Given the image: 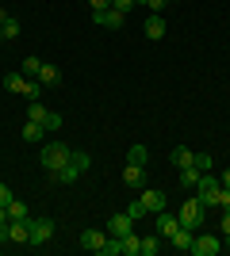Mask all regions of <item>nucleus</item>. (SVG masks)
<instances>
[{"label": "nucleus", "mask_w": 230, "mask_h": 256, "mask_svg": "<svg viewBox=\"0 0 230 256\" xmlns=\"http://www.w3.org/2000/svg\"><path fill=\"white\" fill-rule=\"evenodd\" d=\"M69 157H73V150L69 146H62V142H46L43 153H39V160H43V168L54 176V172H62L69 164Z\"/></svg>", "instance_id": "1"}, {"label": "nucleus", "mask_w": 230, "mask_h": 256, "mask_svg": "<svg viewBox=\"0 0 230 256\" xmlns=\"http://www.w3.org/2000/svg\"><path fill=\"white\" fill-rule=\"evenodd\" d=\"M88 168H92V157H88V153H81V150H73L69 164H66L62 172H54V184H77Z\"/></svg>", "instance_id": "2"}, {"label": "nucleus", "mask_w": 230, "mask_h": 256, "mask_svg": "<svg viewBox=\"0 0 230 256\" xmlns=\"http://www.w3.org/2000/svg\"><path fill=\"white\" fill-rule=\"evenodd\" d=\"M219 188H222V184L215 180L211 172H203V176L196 180V199H199L203 206H219Z\"/></svg>", "instance_id": "3"}, {"label": "nucleus", "mask_w": 230, "mask_h": 256, "mask_svg": "<svg viewBox=\"0 0 230 256\" xmlns=\"http://www.w3.org/2000/svg\"><path fill=\"white\" fill-rule=\"evenodd\" d=\"M203 214H207V206L199 203V199H188L176 218H180V226H188V230H199V226H203Z\"/></svg>", "instance_id": "4"}, {"label": "nucleus", "mask_w": 230, "mask_h": 256, "mask_svg": "<svg viewBox=\"0 0 230 256\" xmlns=\"http://www.w3.org/2000/svg\"><path fill=\"white\" fill-rule=\"evenodd\" d=\"M54 241V218H31V245H50Z\"/></svg>", "instance_id": "5"}, {"label": "nucleus", "mask_w": 230, "mask_h": 256, "mask_svg": "<svg viewBox=\"0 0 230 256\" xmlns=\"http://www.w3.org/2000/svg\"><path fill=\"white\" fill-rule=\"evenodd\" d=\"M127 234H134V218L127 210L111 214V218H108V237H127Z\"/></svg>", "instance_id": "6"}, {"label": "nucleus", "mask_w": 230, "mask_h": 256, "mask_svg": "<svg viewBox=\"0 0 230 256\" xmlns=\"http://www.w3.org/2000/svg\"><path fill=\"white\" fill-rule=\"evenodd\" d=\"M222 248L219 237H211V234H196V241H192V248L188 252H196V256H215Z\"/></svg>", "instance_id": "7"}, {"label": "nucleus", "mask_w": 230, "mask_h": 256, "mask_svg": "<svg viewBox=\"0 0 230 256\" xmlns=\"http://www.w3.org/2000/svg\"><path fill=\"white\" fill-rule=\"evenodd\" d=\"M92 23H96V27H111V31H119L123 23H127V16L115 12V8H108V12H92Z\"/></svg>", "instance_id": "8"}, {"label": "nucleus", "mask_w": 230, "mask_h": 256, "mask_svg": "<svg viewBox=\"0 0 230 256\" xmlns=\"http://www.w3.org/2000/svg\"><path fill=\"white\" fill-rule=\"evenodd\" d=\"M138 199H142V206H146L150 214H161V210H165V203H169V199H165V192H157V188H146Z\"/></svg>", "instance_id": "9"}, {"label": "nucleus", "mask_w": 230, "mask_h": 256, "mask_svg": "<svg viewBox=\"0 0 230 256\" xmlns=\"http://www.w3.org/2000/svg\"><path fill=\"white\" fill-rule=\"evenodd\" d=\"M8 241L31 245V218H27V222H8Z\"/></svg>", "instance_id": "10"}, {"label": "nucleus", "mask_w": 230, "mask_h": 256, "mask_svg": "<svg viewBox=\"0 0 230 256\" xmlns=\"http://www.w3.org/2000/svg\"><path fill=\"white\" fill-rule=\"evenodd\" d=\"M104 241H108V230H85V234H81V245H85L88 252H100Z\"/></svg>", "instance_id": "11"}, {"label": "nucleus", "mask_w": 230, "mask_h": 256, "mask_svg": "<svg viewBox=\"0 0 230 256\" xmlns=\"http://www.w3.org/2000/svg\"><path fill=\"white\" fill-rule=\"evenodd\" d=\"M169 241H173V248H176V252H188V248H192V241H196V230L180 226V230H176V234L169 237Z\"/></svg>", "instance_id": "12"}, {"label": "nucleus", "mask_w": 230, "mask_h": 256, "mask_svg": "<svg viewBox=\"0 0 230 256\" xmlns=\"http://www.w3.org/2000/svg\"><path fill=\"white\" fill-rule=\"evenodd\" d=\"M123 184L127 188H146V168L142 164H127L123 168Z\"/></svg>", "instance_id": "13"}, {"label": "nucleus", "mask_w": 230, "mask_h": 256, "mask_svg": "<svg viewBox=\"0 0 230 256\" xmlns=\"http://www.w3.org/2000/svg\"><path fill=\"white\" fill-rule=\"evenodd\" d=\"M39 84H43V88H58V84H62V69L43 62V69H39Z\"/></svg>", "instance_id": "14"}, {"label": "nucleus", "mask_w": 230, "mask_h": 256, "mask_svg": "<svg viewBox=\"0 0 230 256\" xmlns=\"http://www.w3.org/2000/svg\"><path fill=\"white\" fill-rule=\"evenodd\" d=\"M146 38H150V42H157V38H165V20L161 16H157V12H150V20H146Z\"/></svg>", "instance_id": "15"}, {"label": "nucleus", "mask_w": 230, "mask_h": 256, "mask_svg": "<svg viewBox=\"0 0 230 256\" xmlns=\"http://www.w3.org/2000/svg\"><path fill=\"white\" fill-rule=\"evenodd\" d=\"M176 230H180V218H176V214H157V234L161 237H173Z\"/></svg>", "instance_id": "16"}, {"label": "nucleus", "mask_w": 230, "mask_h": 256, "mask_svg": "<svg viewBox=\"0 0 230 256\" xmlns=\"http://www.w3.org/2000/svg\"><path fill=\"white\" fill-rule=\"evenodd\" d=\"M43 134H46V126H43V122H31V118L23 122V142H31V146H39V142H43Z\"/></svg>", "instance_id": "17"}, {"label": "nucleus", "mask_w": 230, "mask_h": 256, "mask_svg": "<svg viewBox=\"0 0 230 256\" xmlns=\"http://www.w3.org/2000/svg\"><path fill=\"white\" fill-rule=\"evenodd\" d=\"M4 88H8V92H16V96H23L27 76H23V73H8V76H4Z\"/></svg>", "instance_id": "18"}, {"label": "nucleus", "mask_w": 230, "mask_h": 256, "mask_svg": "<svg viewBox=\"0 0 230 256\" xmlns=\"http://www.w3.org/2000/svg\"><path fill=\"white\" fill-rule=\"evenodd\" d=\"M127 164H150V153H146V146H131V150H127Z\"/></svg>", "instance_id": "19"}, {"label": "nucleus", "mask_w": 230, "mask_h": 256, "mask_svg": "<svg viewBox=\"0 0 230 256\" xmlns=\"http://www.w3.org/2000/svg\"><path fill=\"white\" fill-rule=\"evenodd\" d=\"M199 176H203V172H199L196 164H184V168H180V188H196Z\"/></svg>", "instance_id": "20"}, {"label": "nucleus", "mask_w": 230, "mask_h": 256, "mask_svg": "<svg viewBox=\"0 0 230 256\" xmlns=\"http://www.w3.org/2000/svg\"><path fill=\"white\" fill-rule=\"evenodd\" d=\"M138 252H142V237L127 234V237H123V256H138Z\"/></svg>", "instance_id": "21"}, {"label": "nucleus", "mask_w": 230, "mask_h": 256, "mask_svg": "<svg viewBox=\"0 0 230 256\" xmlns=\"http://www.w3.org/2000/svg\"><path fill=\"white\" fill-rule=\"evenodd\" d=\"M27 218H31L27 206H23L20 199H12V203H8V222H27Z\"/></svg>", "instance_id": "22"}, {"label": "nucleus", "mask_w": 230, "mask_h": 256, "mask_svg": "<svg viewBox=\"0 0 230 256\" xmlns=\"http://www.w3.org/2000/svg\"><path fill=\"white\" fill-rule=\"evenodd\" d=\"M27 118H31V122H43V118H46L43 100H27Z\"/></svg>", "instance_id": "23"}, {"label": "nucleus", "mask_w": 230, "mask_h": 256, "mask_svg": "<svg viewBox=\"0 0 230 256\" xmlns=\"http://www.w3.org/2000/svg\"><path fill=\"white\" fill-rule=\"evenodd\" d=\"M192 157H196V153L188 150V146H176V150H173V164H176V168H184V164H192Z\"/></svg>", "instance_id": "24"}, {"label": "nucleus", "mask_w": 230, "mask_h": 256, "mask_svg": "<svg viewBox=\"0 0 230 256\" xmlns=\"http://www.w3.org/2000/svg\"><path fill=\"white\" fill-rule=\"evenodd\" d=\"M39 69H43V58H23V76L39 80Z\"/></svg>", "instance_id": "25"}, {"label": "nucleus", "mask_w": 230, "mask_h": 256, "mask_svg": "<svg viewBox=\"0 0 230 256\" xmlns=\"http://www.w3.org/2000/svg\"><path fill=\"white\" fill-rule=\"evenodd\" d=\"M100 252H104V256H123V237H108Z\"/></svg>", "instance_id": "26"}, {"label": "nucleus", "mask_w": 230, "mask_h": 256, "mask_svg": "<svg viewBox=\"0 0 230 256\" xmlns=\"http://www.w3.org/2000/svg\"><path fill=\"white\" fill-rule=\"evenodd\" d=\"M157 248H161V234L157 237H142V252L138 256H157Z\"/></svg>", "instance_id": "27"}, {"label": "nucleus", "mask_w": 230, "mask_h": 256, "mask_svg": "<svg viewBox=\"0 0 230 256\" xmlns=\"http://www.w3.org/2000/svg\"><path fill=\"white\" fill-rule=\"evenodd\" d=\"M192 164H196L199 172H211V164H215V160H211V153H196V157H192Z\"/></svg>", "instance_id": "28"}, {"label": "nucleus", "mask_w": 230, "mask_h": 256, "mask_svg": "<svg viewBox=\"0 0 230 256\" xmlns=\"http://www.w3.org/2000/svg\"><path fill=\"white\" fill-rule=\"evenodd\" d=\"M43 126H46V130H58V126H62V115H58V111H46Z\"/></svg>", "instance_id": "29"}, {"label": "nucleus", "mask_w": 230, "mask_h": 256, "mask_svg": "<svg viewBox=\"0 0 230 256\" xmlns=\"http://www.w3.org/2000/svg\"><path fill=\"white\" fill-rule=\"evenodd\" d=\"M127 214H131L134 222H138V218H146V206H142V199H134V203L127 206Z\"/></svg>", "instance_id": "30"}, {"label": "nucleus", "mask_w": 230, "mask_h": 256, "mask_svg": "<svg viewBox=\"0 0 230 256\" xmlns=\"http://www.w3.org/2000/svg\"><path fill=\"white\" fill-rule=\"evenodd\" d=\"M0 31H4V38H16V34H20V20H8Z\"/></svg>", "instance_id": "31"}, {"label": "nucleus", "mask_w": 230, "mask_h": 256, "mask_svg": "<svg viewBox=\"0 0 230 256\" xmlns=\"http://www.w3.org/2000/svg\"><path fill=\"white\" fill-rule=\"evenodd\" d=\"M0 241H8V206H0Z\"/></svg>", "instance_id": "32"}, {"label": "nucleus", "mask_w": 230, "mask_h": 256, "mask_svg": "<svg viewBox=\"0 0 230 256\" xmlns=\"http://www.w3.org/2000/svg\"><path fill=\"white\" fill-rule=\"evenodd\" d=\"M134 4H138V0H111V8H115V12H123V16H127V12H131Z\"/></svg>", "instance_id": "33"}, {"label": "nucleus", "mask_w": 230, "mask_h": 256, "mask_svg": "<svg viewBox=\"0 0 230 256\" xmlns=\"http://www.w3.org/2000/svg\"><path fill=\"white\" fill-rule=\"evenodd\" d=\"M12 199H16V195H12V188H8V184H0V206H8Z\"/></svg>", "instance_id": "34"}, {"label": "nucleus", "mask_w": 230, "mask_h": 256, "mask_svg": "<svg viewBox=\"0 0 230 256\" xmlns=\"http://www.w3.org/2000/svg\"><path fill=\"white\" fill-rule=\"evenodd\" d=\"M85 4H88L92 12H108V8H111V0H85Z\"/></svg>", "instance_id": "35"}, {"label": "nucleus", "mask_w": 230, "mask_h": 256, "mask_svg": "<svg viewBox=\"0 0 230 256\" xmlns=\"http://www.w3.org/2000/svg\"><path fill=\"white\" fill-rule=\"evenodd\" d=\"M165 4H169V0H146V8H150V12H161Z\"/></svg>", "instance_id": "36"}, {"label": "nucleus", "mask_w": 230, "mask_h": 256, "mask_svg": "<svg viewBox=\"0 0 230 256\" xmlns=\"http://www.w3.org/2000/svg\"><path fill=\"white\" fill-rule=\"evenodd\" d=\"M219 226H222V237H230V214H226V210H222V222H219Z\"/></svg>", "instance_id": "37"}, {"label": "nucleus", "mask_w": 230, "mask_h": 256, "mask_svg": "<svg viewBox=\"0 0 230 256\" xmlns=\"http://www.w3.org/2000/svg\"><path fill=\"white\" fill-rule=\"evenodd\" d=\"M219 184H222V188H230V168L222 172V180H219Z\"/></svg>", "instance_id": "38"}, {"label": "nucleus", "mask_w": 230, "mask_h": 256, "mask_svg": "<svg viewBox=\"0 0 230 256\" xmlns=\"http://www.w3.org/2000/svg\"><path fill=\"white\" fill-rule=\"evenodd\" d=\"M12 20V16H8V12H4V8H0V27H4V23H8Z\"/></svg>", "instance_id": "39"}, {"label": "nucleus", "mask_w": 230, "mask_h": 256, "mask_svg": "<svg viewBox=\"0 0 230 256\" xmlns=\"http://www.w3.org/2000/svg\"><path fill=\"white\" fill-rule=\"evenodd\" d=\"M0 42H4V31H0Z\"/></svg>", "instance_id": "40"}, {"label": "nucleus", "mask_w": 230, "mask_h": 256, "mask_svg": "<svg viewBox=\"0 0 230 256\" xmlns=\"http://www.w3.org/2000/svg\"><path fill=\"white\" fill-rule=\"evenodd\" d=\"M169 4H180V0H169Z\"/></svg>", "instance_id": "41"}, {"label": "nucleus", "mask_w": 230, "mask_h": 256, "mask_svg": "<svg viewBox=\"0 0 230 256\" xmlns=\"http://www.w3.org/2000/svg\"><path fill=\"white\" fill-rule=\"evenodd\" d=\"M138 4H146V0H138Z\"/></svg>", "instance_id": "42"}]
</instances>
